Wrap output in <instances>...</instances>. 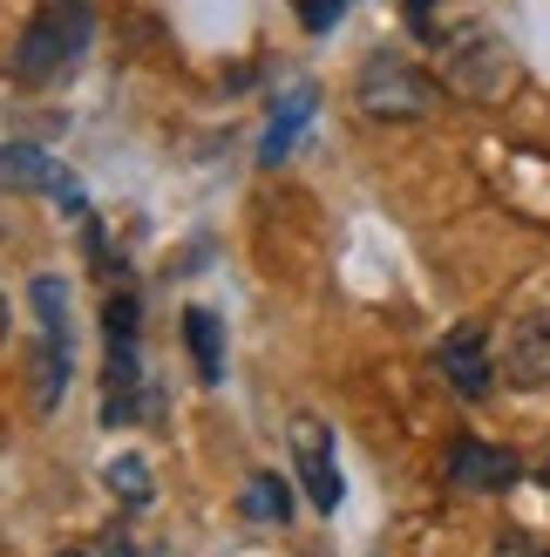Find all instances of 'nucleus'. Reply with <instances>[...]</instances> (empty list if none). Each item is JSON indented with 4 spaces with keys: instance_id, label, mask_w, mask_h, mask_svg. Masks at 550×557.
Masks as SVG:
<instances>
[{
    "instance_id": "1",
    "label": "nucleus",
    "mask_w": 550,
    "mask_h": 557,
    "mask_svg": "<svg viewBox=\"0 0 550 557\" xmlns=\"http://www.w3.org/2000/svg\"><path fill=\"white\" fill-rule=\"evenodd\" d=\"M353 96L374 123H428L435 109H442V82H435L422 62H408V54H367L361 82H353Z\"/></svg>"
},
{
    "instance_id": "2",
    "label": "nucleus",
    "mask_w": 550,
    "mask_h": 557,
    "mask_svg": "<svg viewBox=\"0 0 550 557\" xmlns=\"http://www.w3.org/2000/svg\"><path fill=\"white\" fill-rule=\"evenodd\" d=\"M82 48H89V8H82V0H41L35 21L21 27L14 75L27 82V89H48L62 69H75Z\"/></svg>"
},
{
    "instance_id": "3",
    "label": "nucleus",
    "mask_w": 550,
    "mask_h": 557,
    "mask_svg": "<svg viewBox=\"0 0 550 557\" xmlns=\"http://www.w3.org/2000/svg\"><path fill=\"white\" fill-rule=\"evenodd\" d=\"M442 82L470 102H503L516 89V62L483 21H455L442 35Z\"/></svg>"
},
{
    "instance_id": "4",
    "label": "nucleus",
    "mask_w": 550,
    "mask_h": 557,
    "mask_svg": "<svg viewBox=\"0 0 550 557\" xmlns=\"http://www.w3.org/2000/svg\"><path fill=\"white\" fill-rule=\"evenodd\" d=\"M35 408H54L62 401V387L75 374V320H68V286L54 272H41L35 286Z\"/></svg>"
},
{
    "instance_id": "5",
    "label": "nucleus",
    "mask_w": 550,
    "mask_h": 557,
    "mask_svg": "<svg viewBox=\"0 0 550 557\" xmlns=\"http://www.w3.org/2000/svg\"><path fill=\"white\" fill-rule=\"evenodd\" d=\"M286 442H292V476H299V490L313 496V510L334 517L340 496H347V476H340V456H334V435H326V422H313V414H292Z\"/></svg>"
},
{
    "instance_id": "6",
    "label": "nucleus",
    "mask_w": 550,
    "mask_h": 557,
    "mask_svg": "<svg viewBox=\"0 0 550 557\" xmlns=\"http://www.w3.org/2000/svg\"><path fill=\"white\" fill-rule=\"evenodd\" d=\"M102 341H109V401H102V414L109 422H123V414L136 408V299H109L102 306Z\"/></svg>"
},
{
    "instance_id": "7",
    "label": "nucleus",
    "mask_w": 550,
    "mask_h": 557,
    "mask_svg": "<svg viewBox=\"0 0 550 557\" xmlns=\"http://www.w3.org/2000/svg\"><path fill=\"white\" fill-rule=\"evenodd\" d=\"M435 368L449 374V387L462 401H483L489 395V381H497V360H489V341H483V326H455L442 347H435Z\"/></svg>"
},
{
    "instance_id": "8",
    "label": "nucleus",
    "mask_w": 550,
    "mask_h": 557,
    "mask_svg": "<svg viewBox=\"0 0 550 557\" xmlns=\"http://www.w3.org/2000/svg\"><path fill=\"white\" fill-rule=\"evenodd\" d=\"M516 476H524V462H516L510 449H497V442H455V456H449V483L462 490V496H497V490H510Z\"/></svg>"
},
{
    "instance_id": "9",
    "label": "nucleus",
    "mask_w": 550,
    "mask_h": 557,
    "mask_svg": "<svg viewBox=\"0 0 550 557\" xmlns=\"http://www.w3.org/2000/svg\"><path fill=\"white\" fill-rule=\"evenodd\" d=\"M68 171L54 163L48 150H35V144H0V190H14V198H54V184H62Z\"/></svg>"
},
{
    "instance_id": "10",
    "label": "nucleus",
    "mask_w": 550,
    "mask_h": 557,
    "mask_svg": "<svg viewBox=\"0 0 550 557\" xmlns=\"http://www.w3.org/2000/svg\"><path fill=\"white\" fill-rule=\"evenodd\" d=\"M503 374H510V387H550V326H543V320L510 326Z\"/></svg>"
},
{
    "instance_id": "11",
    "label": "nucleus",
    "mask_w": 550,
    "mask_h": 557,
    "mask_svg": "<svg viewBox=\"0 0 550 557\" xmlns=\"http://www.w3.org/2000/svg\"><path fill=\"white\" fill-rule=\"evenodd\" d=\"M184 341H190V360H198V381L204 387L225 381V333H217V313L190 306V313H184Z\"/></svg>"
},
{
    "instance_id": "12",
    "label": "nucleus",
    "mask_w": 550,
    "mask_h": 557,
    "mask_svg": "<svg viewBox=\"0 0 550 557\" xmlns=\"http://www.w3.org/2000/svg\"><path fill=\"white\" fill-rule=\"evenodd\" d=\"M307 116H313V89H292L279 109H272V129H265V144H259V163H286V150H292V136L307 129Z\"/></svg>"
},
{
    "instance_id": "13",
    "label": "nucleus",
    "mask_w": 550,
    "mask_h": 557,
    "mask_svg": "<svg viewBox=\"0 0 550 557\" xmlns=\"http://www.w3.org/2000/svg\"><path fill=\"white\" fill-rule=\"evenodd\" d=\"M102 483H109V496H116V504H129V510H150V504H157V476H150L143 456H109Z\"/></svg>"
},
{
    "instance_id": "14",
    "label": "nucleus",
    "mask_w": 550,
    "mask_h": 557,
    "mask_svg": "<svg viewBox=\"0 0 550 557\" xmlns=\"http://www.w3.org/2000/svg\"><path fill=\"white\" fill-rule=\"evenodd\" d=\"M238 510L252 517V523H286V517H292V490H286L279 476H265V469H259V476L238 490Z\"/></svg>"
},
{
    "instance_id": "15",
    "label": "nucleus",
    "mask_w": 550,
    "mask_h": 557,
    "mask_svg": "<svg viewBox=\"0 0 550 557\" xmlns=\"http://www.w3.org/2000/svg\"><path fill=\"white\" fill-rule=\"evenodd\" d=\"M102 557H150V544L136 537V531H109L102 537Z\"/></svg>"
},
{
    "instance_id": "16",
    "label": "nucleus",
    "mask_w": 550,
    "mask_h": 557,
    "mask_svg": "<svg viewBox=\"0 0 550 557\" xmlns=\"http://www.w3.org/2000/svg\"><path fill=\"white\" fill-rule=\"evenodd\" d=\"M497 557H550V544H537V537H497Z\"/></svg>"
},
{
    "instance_id": "17",
    "label": "nucleus",
    "mask_w": 550,
    "mask_h": 557,
    "mask_svg": "<svg viewBox=\"0 0 550 557\" xmlns=\"http://www.w3.org/2000/svg\"><path fill=\"white\" fill-rule=\"evenodd\" d=\"M347 0H307V27H334Z\"/></svg>"
},
{
    "instance_id": "18",
    "label": "nucleus",
    "mask_w": 550,
    "mask_h": 557,
    "mask_svg": "<svg viewBox=\"0 0 550 557\" xmlns=\"http://www.w3.org/2000/svg\"><path fill=\"white\" fill-rule=\"evenodd\" d=\"M408 21H415V27H435V0H408Z\"/></svg>"
},
{
    "instance_id": "19",
    "label": "nucleus",
    "mask_w": 550,
    "mask_h": 557,
    "mask_svg": "<svg viewBox=\"0 0 550 557\" xmlns=\"http://www.w3.org/2000/svg\"><path fill=\"white\" fill-rule=\"evenodd\" d=\"M0 347H8V293H0Z\"/></svg>"
},
{
    "instance_id": "20",
    "label": "nucleus",
    "mask_w": 550,
    "mask_h": 557,
    "mask_svg": "<svg viewBox=\"0 0 550 557\" xmlns=\"http://www.w3.org/2000/svg\"><path fill=\"white\" fill-rule=\"evenodd\" d=\"M54 557H89V550H54Z\"/></svg>"
}]
</instances>
